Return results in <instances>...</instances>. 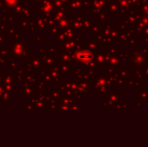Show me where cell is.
<instances>
[{
  "mask_svg": "<svg viewBox=\"0 0 148 147\" xmlns=\"http://www.w3.org/2000/svg\"><path fill=\"white\" fill-rule=\"evenodd\" d=\"M78 58H80L81 60H84V61H88L89 59H91V55H89L87 52H82L80 53V55L77 56Z\"/></svg>",
  "mask_w": 148,
  "mask_h": 147,
  "instance_id": "1",
  "label": "cell"
}]
</instances>
